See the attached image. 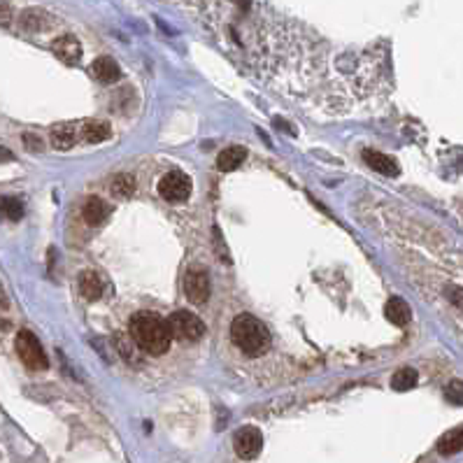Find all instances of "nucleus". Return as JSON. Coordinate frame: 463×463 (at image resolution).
Masks as SVG:
<instances>
[{
    "mask_svg": "<svg viewBox=\"0 0 463 463\" xmlns=\"http://www.w3.org/2000/svg\"><path fill=\"white\" fill-rule=\"evenodd\" d=\"M128 335L130 340H135V345L147 354L161 356L170 349V331L168 324L154 312H137L133 315L128 324Z\"/></svg>",
    "mask_w": 463,
    "mask_h": 463,
    "instance_id": "f257e3e1",
    "label": "nucleus"
},
{
    "mask_svg": "<svg viewBox=\"0 0 463 463\" xmlns=\"http://www.w3.org/2000/svg\"><path fill=\"white\" fill-rule=\"evenodd\" d=\"M230 337L235 347L247 356H261L270 349V331L261 319L252 315H237L230 324Z\"/></svg>",
    "mask_w": 463,
    "mask_h": 463,
    "instance_id": "f03ea898",
    "label": "nucleus"
},
{
    "mask_svg": "<svg viewBox=\"0 0 463 463\" xmlns=\"http://www.w3.org/2000/svg\"><path fill=\"white\" fill-rule=\"evenodd\" d=\"M14 347H17V354H19V359H21V364L26 366L28 371H33V373L47 371V366H49L47 354H45V349H42L40 340H37L30 331H19Z\"/></svg>",
    "mask_w": 463,
    "mask_h": 463,
    "instance_id": "7ed1b4c3",
    "label": "nucleus"
},
{
    "mask_svg": "<svg viewBox=\"0 0 463 463\" xmlns=\"http://www.w3.org/2000/svg\"><path fill=\"white\" fill-rule=\"evenodd\" d=\"M166 324H168V331H170V337H175V340L196 342L205 335V324L200 322L196 315H191V312H186V310L175 312Z\"/></svg>",
    "mask_w": 463,
    "mask_h": 463,
    "instance_id": "20e7f679",
    "label": "nucleus"
},
{
    "mask_svg": "<svg viewBox=\"0 0 463 463\" xmlns=\"http://www.w3.org/2000/svg\"><path fill=\"white\" fill-rule=\"evenodd\" d=\"M159 193L161 198L170 200V203H179L191 196V179L184 173H168L164 179L159 182Z\"/></svg>",
    "mask_w": 463,
    "mask_h": 463,
    "instance_id": "39448f33",
    "label": "nucleus"
},
{
    "mask_svg": "<svg viewBox=\"0 0 463 463\" xmlns=\"http://www.w3.org/2000/svg\"><path fill=\"white\" fill-rule=\"evenodd\" d=\"M184 291H186V298H189L193 305L208 303V298H210V275H208V270H205V268H191V270L186 273V279H184Z\"/></svg>",
    "mask_w": 463,
    "mask_h": 463,
    "instance_id": "423d86ee",
    "label": "nucleus"
},
{
    "mask_svg": "<svg viewBox=\"0 0 463 463\" xmlns=\"http://www.w3.org/2000/svg\"><path fill=\"white\" fill-rule=\"evenodd\" d=\"M233 447L240 459H254V456H259V452L264 449V435H261L259 428L245 426L235 433Z\"/></svg>",
    "mask_w": 463,
    "mask_h": 463,
    "instance_id": "0eeeda50",
    "label": "nucleus"
},
{
    "mask_svg": "<svg viewBox=\"0 0 463 463\" xmlns=\"http://www.w3.org/2000/svg\"><path fill=\"white\" fill-rule=\"evenodd\" d=\"M52 52L56 54V59H61L66 66H75L82 59V45H79L77 37L72 35H61L52 42Z\"/></svg>",
    "mask_w": 463,
    "mask_h": 463,
    "instance_id": "6e6552de",
    "label": "nucleus"
},
{
    "mask_svg": "<svg viewBox=\"0 0 463 463\" xmlns=\"http://www.w3.org/2000/svg\"><path fill=\"white\" fill-rule=\"evenodd\" d=\"M364 161H366V166H371L375 173L386 175V177H396V175L400 173L398 170V164L391 159V156H386V154H382V152H375V149H366V152H364Z\"/></svg>",
    "mask_w": 463,
    "mask_h": 463,
    "instance_id": "1a4fd4ad",
    "label": "nucleus"
},
{
    "mask_svg": "<svg viewBox=\"0 0 463 463\" xmlns=\"http://www.w3.org/2000/svg\"><path fill=\"white\" fill-rule=\"evenodd\" d=\"M91 75L98 79V82L112 84V82H117L121 72H119V66H117L115 59H110V56H100V59H96L91 63Z\"/></svg>",
    "mask_w": 463,
    "mask_h": 463,
    "instance_id": "9d476101",
    "label": "nucleus"
},
{
    "mask_svg": "<svg viewBox=\"0 0 463 463\" xmlns=\"http://www.w3.org/2000/svg\"><path fill=\"white\" fill-rule=\"evenodd\" d=\"M384 315L393 326H408L410 319H412V310L403 298H391V300H386V305H384Z\"/></svg>",
    "mask_w": 463,
    "mask_h": 463,
    "instance_id": "9b49d317",
    "label": "nucleus"
},
{
    "mask_svg": "<svg viewBox=\"0 0 463 463\" xmlns=\"http://www.w3.org/2000/svg\"><path fill=\"white\" fill-rule=\"evenodd\" d=\"M77 137H79L77 124H61V126L52 128V145L56 149H63V152H66V149L75 147Z\"/></svg>",
    "mask_w": 463,
    "mask_h": 463,
    "instance_id": "f8f14e48",
    "label": "nucleus"
},
{
    "mask_svg": "<svg viewBox=\"0 0 463 463\" xmlns=\"http://www.w3.org/2000/svg\"><path fill=\"white\" fill-rule=\"evenodd\" d=\"M245 159H247L245 147H226L221 154H219L217 166L221 173H230V170H237V168L245 164Z\"/></svg>",
    "mask_w": 463,
    "mask_h": 463,
    "instance_id": "ddd939ff",
    "label": "nucleus"
},
{
    "mask_svg": "<svg viewBox=\"0 0 463 463\" xmlns=\"http://www.w3.org/2000/svg\"><path fill=\"white\" fill-rule=\"evenodd\" d=\"M79 135H82V140L89 142V145H98V142L108 140L112 130H110V124L105 121H84L82 126H79Z\"/></svg>",
    "mask_w": 463,
    "mask_h": 463,
    "instance_id": "4468645a",
    "label": "nucleus"
},
{
    "mask_svg": "<svg viewBox=\"0 0 463 463\" xmlns=\"http://www.w3.org/2000/svg\"><path fill=\"white\" fill-rule=\"evenodd\" d=\"M110 212H112V208L108 203H105V200H100V198H89V200H86V205H84V219L91 224V226L103 224L105 219L110 217Z\"/></svg>",
    "mask_w": 463,
    "mask_h": 463,
    "instance_id": "2eb2a0df",
    "label": "nucleus"
},
{
    "mask_svg": "<svg viewBox=\"0 0 463 463\" xmlns=\"http://www.w3.org/2000/svg\"><path fill=\"white\" fill-rule=\"evenodd\" d=\"M79 291H82V296L86 300L100 298V293H103V279H100V275L93 270H86L82 277H79Z\"/></svg>",
    "mask_w": 463,
    "mask_h": 463,
    "instance_id": "dca6fc26",
    "label": "nucleus"
},
{
    "mask_svg": "<svg viewBox=\"0 0 463 463\" xmlns=\"http://www.w3.org/2000/svg\"><path fill=\"white\" fill-rule=\"evenodd\" d=\"M461 447H463V428L461 426L447 431V433L440 437V442H437V452L442 456L461 452Z\"/></svg>",
    "mask_w": 463,
    "mask_h": 463,
    "instance_id": "f3484780",
    "label": "nucleus"
},
{
    "mask_svg": "<svg viewBox=\"0 0 463 463\" xmlns=\"http://www.w3.org/2000/svg\"><path fill=\"white\" fill-rule=\"evenodd\" d=\"M417 380H419V375L415 368H400V371L391 377V386L396 391H410L412 386L417 384Z\"/></svg>",
    "mask_w": 463,
    "mask_h": 463,
    "instance_id": "a211bd4d",
    "label": "nucleus"
},
{
    "mask_svg": "<svg viewBox=\"0 0 463 463\" xmlns=\"http://www.w3.org/2000/svg\"><path fill=\"white\" fill-rule=\"evenodd\" d=\"M0 217L10 219V221L21 219L23 217V203L14 196H3L0 198Z\"/></svg>",
    "mask_w": 463,
    "mask_h": 463,
    "instance_id": "6ab92c4d",
    "label": "nucleus"
},
{
    "mask_svg": "<svg viewBox=\"0 0 463 463\" xmlns=\"http://www.w3.org/2000/svg\"><path fill=\"white\" fill-rule=\"evenodd\" d=\"M112 193L117 198H130L135 193V179L130 175H117L112 179Z\"/></svg>",
    "mask_w": 463,
    "mask_h": 463,
    "instance_id": "aec40b11",
    "label": "nucleus"
},
{
    "mask_svg": "<svg viewBox=\"0 0 463 463\" xmlns=\"http://www.w3.org/2000/svg\"><path fill=\"white\" fill-rule=\"evenodd\" d=\"M447 398L452 400L454 405H461L463 403V384L459 380H454L452 384L447 386Z\"/></svg>",
    "mask_w": 463,
    "mask_h": 463,
    "instance_id": "412c9836",
    "label": "nucleus"
},
{
    "mask_svg": "<svg viewBox=\"0 0 463 463\" xmlns=\"http://www.w3.org/2000/svg\"><path fill=\"white\" fill-rule=\"evenodd\" d=\"M10 17H12L10 5H3V3H0V23H5V26H8V23H10Z\"/></svg>",
    "mask_w": 463,
    "mask_h": 463,
    "instance_id": "4be33fe9",
    "label": "nucleus"
},
{
    "mask_svg": "<svg viewBox=\"0 0 463 463\" xmlns=\"http://www.w3.org/2000/svg\"><path fill=\"white\" fill-rule=\"evenodd\" d=\"M23 140L28 142V149H30V152H40V149H42V140H37V137H33V135H26V137H23Z\"/></svg>",
    "mask_w": 463,
    "mask_h": 463,
    "instance_id": "5701e85b",
    "label": "nucleus"
},
{
    "mask_svg": "<svg viewBox=\"0 0 463 463\" xmlns=\"http://www.w3.org/2000/svg\"><path fill=\"white\" fill-rule=\"evenodd\" d=\"M0 161H12V154L3 147H0Z\"/></svg>",
    "mask_w": 463,
    "mask_h": 463,
    "instance_id": "b1692460",
    "label": "nucleus"
}]
</instances>
